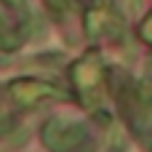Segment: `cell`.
Returning <instances> with one entry per match:
<instances>
[{
	"label": "cell",
	"mask_w": 152,
	"mask_h": 152,
	"mask_svg": "<svg viewBox=\"0 0 152 152\" xmlns=\"http://www.w3.org/2000/svg\"><path fill=\"white\" fill-rule=\"evenodd\" d=\"M5 91H8V99H11L16 107H24V110L37 107V104H43V102H59V99L67 96L59 86L45 83V80H32V77L11 80Z\"/></svg>",
	"instance_id": "obj_1"
},
{
	"label": "cell",
	"mask_w": 152,
	"mask_h": 152,
	"mask_svg": "<svg viewBox=\"0 0 152 152\" xmlns=\"http://www.w3.org/2000/svg\"><path fill=\"white\" fill-rule=\"evenodd\" d=\"M43 142L53 152L75 150L77 144L86 142V126L75 120H64V118H51L43 126Z\"/></svg>",
	"instance_id": "obj_2"
},
{
	"label": "cell",
	"mask_w": 152,
	"mask_h": 152,
	"mask_svg": "<svg viewBox=\"0 0 152 152\" xmlns=\"http://www.w3.org/2000/svg\"><path fill=\"white\" fill-rule=\"evenodd\" d=\"M102 77H104V69H102V61L96 53H88L86 59H80L75 67H72V83L75 88L86 96V102H96L99 96V86H102Z\"/></svg>",
	"instance_id": "obj_3"
},
{
	"label": "cell",
	"mask_w": 152,
	"mask_h": 152,
	"mask_svg": "<svg viewBox=\"0 0 152 152\" xmlns=\"http://www.w3.org/2000/svg\"><path fill=\"white\" fill-rule=\"evenodd\" d=\"M112 24L120 27V21H118L107 8H91V11L86 13V32H88V37H102V35H107Z\"/></svg>",
	"instance_id": "obj_4"
},
{
	"label": "cell",
	"mask_w": 152,
	"mask_h": 152,
	"mask_svg": "<svg viewBox=\"0 0 152 152\" xmlns=\"http://www.w3.org/2000/svg\"><path fill=\"white\" fill-rule=\"evenodd\" d=\"M67 5H69V0H45V8H48L56 19H59V16H64Z\"/></svg>",
	"instance_id": "obj_5"
},
{
	"label": "cell",
	"mask_w": 152,
	"mask_h": 152,
	"mask_svg": "<svg viewBox=\"0 0 152 152\" xmlns=\"http://www.w3.org/2000/svg\"><path fill=\"white\" fill-rule=\"evenodd\" d=\"M142 37H144L147 43H152V13L144 19V24H142Z\"/></svg>",
	"instance_id": "obj_6"
},
{
	"label": "cell",
	"mask_w": 152,
	"mask_h": 152,
	"mask_svg": "<svg viewBox=\"0 0 152 152\" xmlns=\"http://www.w3.org/2000/svg\"><path fill=\"white\" fill-rule=\"evenodd\" d=\"M3 3H5L8 8H16V11H21V8L27 5V0H3Z\"/></svg>",
	"instance_id": "obj_7"
},
{
	"label": "cell",
	"mask_w": 152,
	"mask_h": 152,
	"mask_svg": "<svg viewBox=\"0 0 152 152\" xmlns=\"http://www.w3.org/2000/svg\"><path fill=\"white\" fill-rule=\"evenodd\" d=\"M80 152H94V147H91V144H88V147H86V150H80Z\"/></svg>",
	"instance_id": "obj_8"
},
{
	"label": "cell",
	"mask_w": 152,
	"mask_h": 152,
	"mask_svg": "<svg viewBox=\"0 0 152 152\" xmlns=\"http://www.w3.org/2000/svg\"><path fill=\"white\" fill-rule=\"evenodd\" d=\"M0 126H3V112H0Z\"/></svg>",
	"instance_id": "obj_9"
}]
</instances>
